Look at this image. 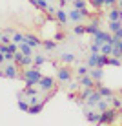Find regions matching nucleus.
Wrapping results in <instances>:
<instances>
[{
  "mask_svg": "<svg viewBox=\"0 0 122 126\" xmlns=\"http://www.w3.org/2000/svg\"><path fill=\"white\" fill-rule=\"evenodd\" d=\"M117 115H119V110L111 106V108H108L106 111H100V117H98L97 124H111V123H115Z\"/></svg>",
  "mask_w": 122,
  "mask_h": 126,
  "instance_id": "obj_1",
  "label": "nucleus"
},
{
  "mask_svg": "<svg viewBox=\"0 0 122 126\" xmlns=\"http://www.w3.org/2000/svg\"><path fill=\"white\" fill-rule=\"evenodd\" d=\"M22 79H24V80H35V82L38 84V80L42 79V71L38 69V66H29V68L24 69Z\"/></svg>",
  "mask_w": 122,
  "mask_h": 126,
  "instance_id": "obj_2",
  "label": "nucleus"
},
{
  "mask_svg": "<svg viewBox=\"0 0 122 126\" xmlns=\"http://www.w3.org/2000/svg\"><path fill=\"white\" fill-rule=\"evenodd\" d=\"M111 37H113L111 31H102V29H98V31L93 35V42L98 44V46H102V44H106V42H109Z\"/></svg>",
  "mask_w": 122,
  "mask_h": 126,
  "instance_id": "obj_3",
  "label": "nucleus"
},
{
  "mask_svg": "<svg viewBox=\"0 0 122 126\" xmlns=\"http://www.w3.org/2000/svg\"><path fill=\"white\" fill-rule=\"evenodd\" d=\"M56 80H60V82H71V68H68V66L56 68Z\"/></svg>",
  "mask_w": 122,
  "mask_h": 126,
  "instance_id": "obj_4",
  "label": "nucleus"
},
{
  "mask_svg": "<svg viewBox=\"0 0 122 126\" xmlns=\"http://www.w3.org/2000/svg\"><path fill=\"white\" fill-rule=\"evenodd\" d=\"M38 88H40L42 92H49V90H53L55 88V79H53V77L42 75V79L38 80Z\"/></svg>",
  "mask_w": 122,
  "mask_h": 126,
  "instance_id": "obj_5",
  "label": "nucleus"
},
{
  "mask_svg": "<svg viewBox=\"0 0 122 126\" xmlns=\"http://www.w3.org/2000/svg\"><path fill=\"white\" fill-rule=\"evenodd\" d=\"M18 64H15V62H9L6 68H4V73H6V77L7 79H16L18 77Z\"/></svg>",
  "mask_w": 122,
  "mask_h": 126,
  "instance_id": "obj_6",
  "label": "nucleus"
},
{
  "mask_svg": "<svg viewBox=\"0 0 122 126\" xmlns=\"http://www.w3.org/2000/svg\"><path fill=\"white\" fill-rule=\"evenodd\" d=\"M95 90H98L100 95H102L104 99H108V97H111V95H115V93H113V90H109L108 86H102V84H100V80L95 82Z\"/></svg>",
  "mask_w": 122,
  "mask_h": 126,
  "instance_id": "obj_7",
  "label": "nucleus"
},
{
  "mask_svg": "<svg viewBox=\"0 0 122 126\" xmlns=\"http://www.w3.org/2000/svg\"><path fill=\"white\" fill-rule=\"evenodd\" d=\"M78 82H80L82 88H95V79L89 75V73L88 75H82L80 79H78Z\"/></svg>",
  "mask_w": 122,
  "mask_h": 126,
  "instance_id": "obj_8",
  "label": "nucleus"
},
{
  "mask_svg": "<svg viewBox=\"0 0 122 126\" xmlns=\"http://www.w3.org/2000/svg\"><path fill=\"white\" fill-rule=\"evenodd\" d=\"M55 18L58 20L60 24H68V22H69V15H68V11H66V9H62V7H60V9H56Z\"/></svg>",
  "mask_w": 122,
  "mask_h": 126,
  "instance_id": "obj_9",
  "label": "nucleus"
},
{
  "mask_svg": "<svg viewBox=\"0 0 122 126\" xmlns=\"http://www.w3.org/2000/svg\"><path fill=\"white\" fill-rule=\"evenodd\" d=\"M100 99H102V95H100V92H98V90H93V93H91L89 97H88V101H86V104H88V106H97V102L100 101Z\"/></svg>",
  "mask_w": 122,
  "mask_h": 126,
  "instance_id": "obj_10",
  "label": "nucleus"
},
{
  "mask_svg": "<svg viewBox=\"0 0 122 126\" xmlns=\"http://www.w3.org/2000/svg\"><path fill=\"white\" fill-rule=\"evenodd\" d=\"M100 29V22H98V18H93L91 22L86 26V33H89V35H95Z\"/></svg>",
  "mask_w": 122,
  "mask_h": 126,
  "instance_id": "obj_11",
  "label": "nucleus"
},
{
  "mask_svg": "<svg viewBox=\"0 0 122 126\" xmlns=\"http://www.w3.org/2000/svg\"><path fill=\"white\" fill-rule=\"evenodd\" d=\"M26 42H27L31 47H38V46H42V40L38 37H35V35H31V33H27L26 35Z\"/></svg>",
  "mask_w": 122,
  "mask_h": 126,
  "instance_id": "obj_12",
  "label": "nucleus"
},
{
  "mask_svg": "<svg viewBox=\"0 0 122 126\" xmlns=\"http://www.w3.org/2000/svg\"><path fill=\"white\" fill-rule=\"evenodd\" d=\"M44 101H40V102H37V104H31V106H29V111L27 113L29 115H37V113H40L42 110H44Z\"/></svg>",
  "mask_w": 122,
  "mask_h": 126,
  "instance_id": "obj_13",
  "label": "nucleus"
},
{
  "mask_svg": "<svg viewBox=\"0 0 122 126\" xmlns=\"http://www.w3.org/2000/svg\"><path fill=\"white\" fill-rule=\"evenodd\" d=\"M89 75L95 79V82H97V80H102L104 71H102V68H98V66H97V68H91V69H89Z\"/></svg>",
  "mask_w": 122,
  "mask_h": 126,
  "instance_id": "obj_14",
  "label": "nucleus"
},
{
  "mask_svg": "<svg viewBox=\"0 0 122 126\" xmlns=\"http://www.w3.org/2000/svg\"><path fill=\"white\" fill-rule=\"evenodd\" d=\"M69 15V20H71V22H80L82 20V15H80V9H77V7H73L71 11L68 13Z\"/></svg>",
  "mask_w": 122,
  "mask_h": 126,
  "instance_id": "obj_15",
  "label": "nucleus"
},
{
  "mask_svg": "<svg viewBox=\"0 0 122 126\" xmlns=\"http://www.w3.org/2000/svg\"><path fill=\"white\" fill-rule=\"evenodd\" d=\"M33 64H35V60H33V55H24V59L20 60V64H18V66L26 69V68L33 66Z\"/></svg>",
  "mask_w": 122,
  "mask_h": 126,
  "instance_id": "obj_16",
  "label": "nucleus"
},
{
  "mask_svg": "<svg viewBox=\"0 0 122 126\" xmlns=\"http://www.w3.org/2000/svg\"><path fill=\"white\" fill-rule=\"evenodd\" d=\"M42 47H44L46 51H53L56 47V40H55V38H53V40H51V38H46V40H42Z\"/></svg>",
  "mask_w": 122,
  "mask_h": 126,
  "instance_id": "obj_17",
  "label": "nucleus"
},
{
  "mask_svg": "<svg viewBox=\"0 0 122 126\" xmlns=\"http://www.w3.org/2000/svg\"><path fill=\"white\" fill-rule=\"evenodd\" d=\"M18 49L22 51L24 55H33V49H35V47H31V46L27 44V42L24 40V42H20V44H18Z\"/></svg>",
  "mask_w": 122,
  "mask_h": 126,
  "instance_id": "obj_18",
  "label": "nucleus"
},
{
  "mask_svg": "<svg viewBox=\"0 0 122 126\" xmlns=\"http://www.w3.org/2000/svg\"><path fill=\"white\" fill-rule=\"evenodd\" d=\"M31 4L40 11H47V7H49V4H47L46 0H31Z\"/></svg>",
  "mask_w": 122,
  "mask_h": 126,
  "instance_id": "obj_19",
  "label": "nucleus"
},
{
  "mask_svg": "<svg viewBox=\"0 0 122 126\" xmlns=\"http://www.w3.org/2000/svg\"><path fill=\"white\" fill-rule=\"evenodd\" d=\"M98 55L100 53H91L89 57H88V66L89 68H97L98 66Z\"/></svg>",
  "mask_w": 122,
  "mask_h": 126,
  "instance_id": "obj_20",
  "label": "nucleus"
},
{
  "mask_svg": "<svg viewBox=\"0 0 122 126\" xmlns=\"http://www.w3.org/2000/svg\"><path fill=\"white\" fill-rule=\"evenodd\" d=\"M98 117H100V111H86V119L89 123H98Z\"/></svg>",
  "mask_w": 122,
  "mask_h": 126,
  "instance_id": "obj_21",
  "label": "nucleus"
},
{
  "mask_svg": "<svg viewBox=\"0 0 122 126\" xmlns=\"http://www.w3.org/2000/svg\"><path fill=\"white\" fill-rule=\"evenodd\" d=\"M97 108H98V111H106L108 110V108H111V104L109 102H108V99H100V101L97 102Z\"/></svg>",
  "mask_w": 122,
  "mask_h": 126,
  "instance_id": "obj_22",
  "label": "nucleus"
},
{
  "mask_svg": "<svg viewBox=\"0 0 122 126\" xmlns=\"http://www.w3.org/2000/svg\"><path fill=\"white\" fill-rule=\"evenodd\" d=\"M122 28V22L120 20H109V24H108V29H109L111 33H115L117 29H120Z\"/></svg>",
  "mask_w": 122,
  "mask_h": 126,
  "instance_id": "obj_23",
  "label": "nucleus"
},
{
  "mask_svg": "<svg viewBox=\"0 0 122 126\" xmlns=\"http://www.w3.org/2000/svg\"><path fill=\"white\" fill-rule=\"evenodd\" d=\"M93 90L95 88H84V90H82V93L78 95V101H88V97L93 93Z\"/></svg>",
  "mask_w": 122,
  "mask_h": 126,
  "instance_id": "obj_24",
  "label": "nucleus"
},
{
  "mask_svg": "<svg viewBox=\"0 0 122 126\" xmlns=\"http://www.w3.org/2000/svg\"><path fill=\"white\" fill-rule=\"evenodd\" d=\"M108 64H109V55L100 53L98 55V68H104V66H108Z\"/></svg>",
  "mask_w": 122,
  "mask_h": 126,
  "instance_id": "obj_25",
  "label": "nucleus"
},
{
  "mask_svg": "<svg viewBox=\"0 0 122 126\" xmlns=\"http://www.w3.org/2000/svg\"><path fill=\"white\" fill-rule=\"evenodd\" d=\"M88 2H89V0H73L71 6L77 7V9H84V7H88Z\"/></svg>",
  "mask_w": 122,
  "mask_h": 126,
  "instance_id": "obj_26",
  "label": "nucleus"
},
{
  "mask_svg": "<svg viewBox=\"0 0 122 126\" xmlns=\"http://www.w3.org/2000/svg\"><path fill=\"white\" fill-rule=\"evenodd\" d=\"M29 106H31V104H29V101L18 99V110H20V111H26V113H27V111H29Z\"/></svg>",
  "mask_w": 122,
  "mask_h": 126,
  "instance_id": "obj_27",
  "label": "nucleus"
},
{
  "mask_svg": "<svg viewBox=\"0 0 122 126\" xmlns=\"http://www.w3.org/2000/svg\"><path fill=\"white\" fill-rule=\"evenodd\" d=\"M60 60H62V62H66V64H71V62H75V55H71V53H62V55H60Z\"/></svg>",
  "mask_w": 122,
  "mask_h": 126,
  "instance_id": "obj_28",
  "label": "nucleus"
},
{
  "mask_svg": "<svg viewBox=\"0 0 122 126\" xmlns=\"http://www.w3.org/2000/svg\"><path fill=\"white\" fill-rule=\"evenodd\" d=\"M111 51H113V46L109 44V42H106V44L100 46V53H104V55H111Z\"/></svg>",
  "mask_w": 122,
  "mask_h": 126,
  "instance_id": "obj_29",
  "label": "nucleus"
},
{
  "mask_svg": "<svg viewBox=\"0 0 122 126\" xmlns=\"http://www.w3.org/2000/svg\"><path fill=\"white\" fill-rule=\"evenodd\" d=\"M38 90H35V86H26L24 88V95H27V97H31V95H37Z\"/></svg>",
  "mask_w": 122,
  "mask_h": 126,
  "instance_id": "obj_30",
  "label": "nucleus"
},
{
  "mask_svg": "<svg viewBox=\"0 0 122 126\" xmlns=\"http://www.w3.org/2000/svg\"><path fill=\"white\" fill-rule=\"evenodd\" d=\"M13 42H16V44H20V42H24L26 40V35H22V33H13Z\"/></svg>",
  "mask_w": 122,
  "mask_h": 126,
  "instance_id": "obj_31",
  "label": "nucleus"
},
{
  "mask_svg": "<svg viewBox=\"0 0 122 126\" xmlns=\"http://www.w3.org/2000/svg\"><path fill=\"white\" fill-rule=\"evenodd\" d=\"M89 66H78L77 68V73H78V77H82V75H88V73H89Z\"/></svg>",
  "mask_w": 122,
  "mask_h": 126,
  "instance_id": "obj_32",
  "label": "nucleus"
},
{
  "mask_svg": "<svg viewBox=\"0 0 122 126\" xmlns=\"http://www.w3.org/2000/svg\"><path fill=\"white\" fill-rule=\"evenodd\" d=\"M33 60H35V66H42V64L46 62V57L44 55H35Z\"/></svg>",
  "mask_w": 122,
  "mask_h": 126,
  "instance_id": "obj_33",
  "label": "nucleus"
},
{
  "mask_svg": "<svg viewBox=\"0 0 122 126\" xmlns=\"http://www.w3.org/2000/svg\"><path fill=\"white\" fill-rule=\"evenodd\" d=\"M24 59V53H22V51H16V53L15 55H13V62H15V64H20V60H22Z\"/></svg>",
  "mask_w": 122,
  "mask_h": 126,
  "instance_id": "obj_34",
  "label": "nucleus"
},
{
  "mask_svg": "<svg viewBox=\"0 0 122 126\" xmlns=\"http://www.w3.org/2000/svg\"><path fill=\"white\" fill-rule=\"evenodd\" d=\"M73 31H75V35H84L86 33V26H75V28H73Z\"/></svg>",
  "mask_w": 122,
  "mask_h": 126,
  "instance_id": "obj_35",
  "label": "nucleus"
},
{
  "mask_svg": "<svg viewBox=\"0 0 122 126\" xmlns=\"http://www.w3.org/2000/svg\"><path fill=\"white\" fill-rule=\"evenodd\" d=\"M89 2L93 4V6L97 7V9H100L102 6H106V0H89Z\"/></svg>",
  "mask_w": 122,
  "mask_h": 126,
  "instance_id": "obj_36",
  "label": "nucleus"
},
{
  "mask_svg": "<svg viewBox=\"0 0 122 126\" xmlns=\"http://www.w3.org/2000/svg\"><path fill=\"white\" fill-rule=\"evenodd\" d=\"M37 102H40V97H38V93L29 97V104H37Z\"/></svg>",
  "mask_w": 122,
  "mask_h": 126,
  "instance_id": "obj_37",
  "label": "nucleus"
},
{
  "mask_svg": "<svg viewBox=\"0 0 122 126\" xmlns=\"http://www.w3.org/2000/svg\"><path fill=\"white\" fill-rule=\"evenodd\" d=\"M64 38H66V35H64V33H60V31H58V33H55V40H56V42L64 40Z\"/></svg>",
  "mask_w": 122,
  "mask_h": 126,
  "instance_id": "obj_38",
  "label": "nucleus"
},
{
  "mask_svg": "<svg viewBox=\"0 0 122 126\" xmlns=\"http://www.w3.org/2000/svg\"><path fill=\"white\" fill-rule=\"evenodd\" d=\"M91 53H100V46L93 42V44H91Z\"/></svg>",
  "mask_w": 122,
  "mask_h": 126,
  "instance_id": "obj_39",
  "label": "nucleus"
},
{
  "mask_svg": "<svg viewBox=\"0 0 122 126\" xmlns=\"http://www.w3.org/2000/svg\"><path fill=\"white\" fill-rule=\"evenodd\" d=\"M106 6L113 7V6H119V0H106Z\"/></svg>",
  "mask_w": 122,
  "mask_h": 126,
  "instance_id": "obj_40",
  "label": "nucleus"
},
{
  "mask_svg": "<svg viewBox=\"0 0 122 126\" xmlns=\"http://www.w3.org/2000/svg\"><path fill=\"white\" fill-rule=\"evenodd\" d=\"M4 33H7V35H11V37H13V33H16V31L13 28H6V29H4Z\"/></svg>",
  "mask_w": 122,
  "mask_h": 126,
  "instance_id": "obj_41",
  "label": "nucleus"
},
{
  "mask_svg": "<svg viewBox=\"0 0 122 126\" xmlns=\"http://www.w3.org/2000/svg\"><path fill=\"white\" fill-rule=\"evenodd\" d=\"M71 101H78V97H77V93H73V92H69V95H68Z\"/></svg>",
  "mask_w": 122,
  "mask_h": 126,
  "instance_id": "obj_42",
  "label": "nucleus"
},
{
  "mask_svg": "<svg viewBox=\"0 0 122 126\" xmlns=\"http://www.w3.org/2000/svg\"><path fill=\"white\" fill-rule=\"evenodd\" d=\"M113 35H115L117 38H122V28H120V29H117V31L113 33Z\"/></svg>",
  "mask_w": 122,
  "mask_h": 126,
  "instance_id": "obj_43",
  "label": "nucleus"
},
{
  "mask_svg": "<svg viewBox=\"0 0 122 126\" xmlns=\"http://www.w3.org/2000/svg\"><path fill=\"white\" fill-rule=\"evenodd\" d=\"M78 86H80V82H71V84H69V88H71V90H77Z\"/></svg>",
  "mask_w": 122,
  "mask_h": 126,
  "instance_id": "obj_44",
  "label": "nucleus"
},
{
  "mask_svg": "<svg viewBox=\"0 0 122 126\" xmlns=\"http://www.w3.org/2000/svg\"><path fill=\"white\" fill-rule=\"evenodd\" d=\"M0 51H4V53H6V51H7V44H4V42H0Z\"/></svg>",
  "mask_w": 122,
  "mask_h": 126,
  "instance_id": "obj_45",
  "label": "nucleus"
},
{
  "mask_svg": "<svg viewBox=\"0 0 122 126\" xmlns=\"http://www.w3.org/2000/svg\"><path fill=\"white\" fill-rule=\"evenodd\" d=\"M4 60H6V53H4V51H0V64H2Z\"/></svg>",
  "mask_w": 122,
  "mask_h": 126,
  "instance_id": "obj_46",
  "label": "nucleus"
},
{
  "mask_svg": "<svg viewBox=\"0 0 122 126\" xmlns=\"http://www.w3.org/2000/svg\"><path fill=\"white\" fill-rule=\"evenodd\" d=\"M0 77H6V73H4V69H0Z\"/></svg>",
  "mask_w": 122,
  "mask_h": 126,
  "instance_id": "obj_47",
  "label": "nucleus"
},
{
  "mask_svg": "<svg viewBox=\"0 0 122 126\" xmlns=\"http://www.w3.org/2000/svg\"><path fill=\"white\" fill-rule=\"evenodd\" d=\"M119 47H120V51H122V38H120V42H119Z\"/></svg>",
  "mask_w": 122,
  "mask_h": 126,
  "instance_id": "obj_48",
  "label": "nucleus"
},
{
  "mask_svg": "<svg viewBox=\"0 0 122 126\" xmlns=\"http://www.w3.org/2000/svg\"><path fill=\"white\" fill-rule=\"evenodd\" d=\"M119 7H120V9H122V0H119Z\"/></svg>",
  "mask_w": 122,
  "mask_h": 126,
  "instance_id": "obj_49",
  "label": "nucleus"
},
{
  "mask_svg": "<svg viewBox=\"0 0 122 126\" xmlns=\"http://www.w3.org/2000/svg\"><path fill=\"white\" fill-rule=\"evenodd\" d=\"M2 37H4V33H2V31H0V40H2Z\"/></svg>",
  "mask_w": 122,
  "mask_h": 126,
  "instance_id": "obj_50",
  "label": "nucleus"
},
{
  "mask_svg": "<svg viewBox=\"0 0 122 126\" xmlns=\"http://www.w3.org/2000/svg\"><path fill=\"white\" fill-rule=\"evenodd\" d=\"M120 93H122V90H120Z\"/></svg>",
  "mask_w": 122,
  "mask_h": 126,
  "instance_id": "obj_51",
  "label": "nucleus"
},
{
  "mask_svg": "<svg viewBox=\"0 0 122 126\" xmlns=\"http://www.w3.org/2000/svg\"><path fill=\"white\" fill-rule=\"evenodd\" d=\"M29 2H31V0H29Z\"/></svg>",
  "mask_w": 122,
  "mask_h": 126,
  "instance_id": "obj_52",
  "label": "nucleus"
}]
</instances>
